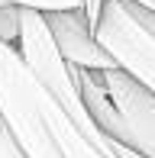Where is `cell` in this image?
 I'll use <instances>...</instances> for the list:
<instances>
[{
  "label": "cell",
  "instance_id": "cell-5",
  "mask_svg": "<svg viewBox=\"0 0 155 158\" xmlns=\"http://www.w3.org/2000/svg\"><path fill=\"white\" fill-rule=\"evenodd\" d=\"M48 29H52L55 42H58L61 55L74 68H90V71H113L116 61L110 52L97 42L94 23L87 19V10H55L45 13Z\"/></svg>",
  "mask_w": 155,
  "mask_h": 158
},
{
  "label": "cell",
  "instance_id": "cell-12",
  "mask_svg": "<svg viewBox=\"0 0 155 158\" xmlns=\"http://www.w3.org/2000/svg\"><path fill=\"white\" fill-rule=\"evenodd\" d=\"M3 3H6V0H0V6H3Z\"/></svg>",
  "mask_w": 155,
  "mask_h": 158
},
{
  "label": "cell",
  "instance_id": "cell-4",
  "mask_svg": "<svg viewBox=\"0 0 155 158\" xmlns=\"http://www.w3.org/2000/svg\"><path fill=\"white\" fill-rule=\"evenodd\" d=\"M94 35L116 68L155 94V32L139 19L132 0H107L94 23Z\"/></svg>",
  "mask_w": 155,
  "mask_h": 158
},
{
  "label": "cell",
  "instance_id": "cell-7",
  "mask_svg": "<svg viewBox=\"0 0 155 158\" xmlns=\"http://www.w3.org/2000/svg\"><path fill=\"white\" fill-rule=\"evenodd\" d=\"M13 6H26V10H42V13H55V10H84L74 0H6Z\"/></svg>",
  "mask_w": 155,
  "mask_h": 158
},
{
  "label": "cell",
  "instance_id": "cell-1",
  "mask_svg": "<svg viewBox=\"0 0 155 158\" xmlns=\"http://www.w3.org/2000/svg\"><path fill=\"white\" fill-rule=\"evenodd\" d=\"M0 119L26 158H110L6 42H0Z\"/></svg>",
  "mask_w": 155,
  "mask_h": 158
},
{
  "label": "cell",
  "instance_id": "cell-10",
  "mask_svg": "<svg viewBox=\"0 0 155 158\" xmlns=\"http://www.w3.org/2000/svg\"><path fill=\"white\" fill-rule=\"evenodd\" d=\"M84 10H87L90 23H97V16H100V0H84Z\"/></svg>",
  "mask_w": 155,
  "mask_h": 158
},
{
  "label": "cell",
  "instance_id": "cell-9",
  "mask_svg": "<svg viewBox=\"0 0 155 158\" xmlns=\"http://www.w3.org/2000/svg\"><path fill=\"white\" fill-rule=\"evenodd\" d=\"M132 6H136L139 19H142V23H145V26H149V29L155 32V13H149V10H145V6H139V3H132Z\"/></svg>",
  "mask_w": 155,
  "mask_h": 158
},
{
  "label": "cell",
  "instance_id": "cell-11",
  "mask_svg": "<svg viewBox=\"0 0 155 158\" xmlns=\"http://www.w3.org/2000/svg\"><path fill=\"white\" fill-rule=\"evenodd\" d=\"M0 139H3V119H0Z\"/></svg>",
  "mask_w": 155,
  "mask_h": 158
},
{
  "label": "cell",
  "instance_id": "cell-8",
  "mask_svg": "<svg viewBox=\"0 0 155 158\" xmlns=\"http://www.w3.org/2000/svg\"><path fill=\"white\" fill-rule=\"evenodd\" d=\"M0 158H26L23 152H19V145L13 142V135L3 129V139H0Z\"/></svg>",
  "mask_w": 155,
  "mask_h": 158
},
{
  "label": "cell",
  "instance_id": "cell-3",
  "mask_svg": "<svg viewBox=\"0 0 155 158\" xmlns=\"http://www.w3.org/2000/svg\"><path fill=\"white\" fill-rule=\"evenodd\" d=\"M16 52L19 58L26 61V68L36 74V81L48 90L68 113L81 123V129L103 148L110 158V139L97 129V123L90 119L87 106L81 100V87H78V74H74V64H68V58L61 55L58 42H55L52 29H48V19L42 10H19V42H16Z\"/></svg>",
  "mask_w": 155,
  "mask_h": 158
},
{
  "label": "cell",
  "instance_id": "cell-2",
  "mask_svg": "<svg viewBox=\"0 0 155 158\" xmlns=\"http://www.w3.org/2000/svg\"><path fill=\"white\" fill-rule=\"evenodd\" d=\"M81 100L90 119L107 139L136 148L139 155L155 158V94L145 90L123 68L90 71L74 68Z\"/></svg>",
  "mask_w": 155,
  "mask_h": 158
},
{
  "label": "cell",
  "instance_id": "cell-6",
  "mask_svg": "<svg viewBox=\"0 0 155 158\" xmlns=\"http://www.w3.org/2000/svg\"><path fill=\"white\" fill-rule=\"evenodd\" d=\"M19 10L23 6H13V3L0 6V42H6V45L19 42Z\"/></svg>",
  "mask_w": 155,
  "mask_h": 158
}]
</instances>
